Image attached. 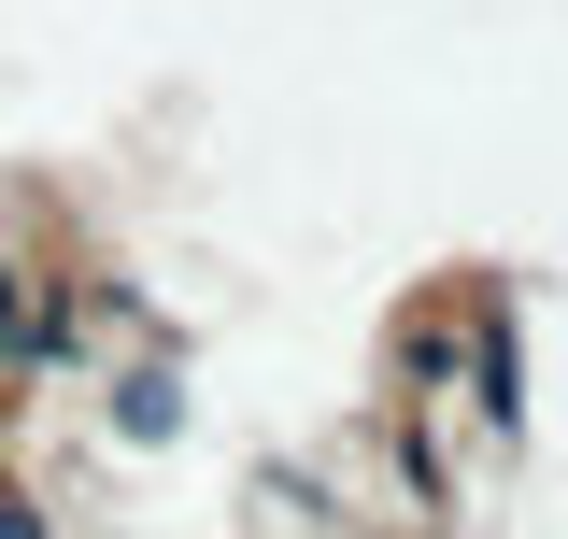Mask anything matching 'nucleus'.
<instances>
[{
  "instance_id": "f257e3e1",
  "label": "nucleus",
  "mask_w": 568,
  "mask_h": 539,
  "mask_svg": "<svg viewBox=\"0 0 568 539\" xmlns=\"http://www.w3.org/2000/svg\"><path fill=\"white\" fill-rule=\"evenodd\" d=\"M0 539H29V511H14V497H0Z\"/></svg>"
}]
</instances>
